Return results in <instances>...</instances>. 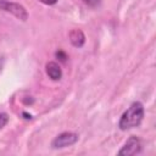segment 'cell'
<instances>
[{
    "instance_id": "1",
    "label": "cell",
    "mask_w": 156,
    "mask_h": 156,
    "mask_svg": "<svg viewBox=\"0 0 156 156\" xmlns=\"http://www.w3.org/2000/svg\"><path fill=\"white\" fill-rule=\"evenodd\" d=\"M145 115L144 105L140 101H134L130 104V106L122 113L119 121H118V127L121 130H129L132 128H135L140 126L143 122Z\"/></svg>"
},
{
    "instance_id": "2",
    "label": "cell",
    "mask_w": 156,
    "mask_h": 156,
    "mask_svg": "<svg viewBox=\"0 0 156 156\" xmlns=\"http://www.w3.org/2000/svg\"><path fill=\"white\" fill-rule=\"evenodd\" d=\"M0 10L13 15L16 18H18L21 21H27V18H28V12H27L26 7L21 4L13 2V1L0 0Z\"/></svg>"
},
{
    "instance_id": "3",
    "label": "cell",
    "mask_w": 156,
    "mask_h": 156,
    "mask_svg": "<svg viewBox=\"0 0 156 156\" xmlns=\"http://www.w3.org/2000/svg\"><path fill=\"white\" fill-rule=\"evenodd\" d=\"M79 139V135L73 132H63L55 136L51 141V147L52 149H63L67 146L74 145Z\"/></svg>"
},
{
    "instance_id": "4",
    "label": "cell",
    "mask_w": 156,
    "mask_h": 156,
    "mask_svg": "<svg viewBox=\"0 0 156 156\" xmlns=\"http://www.w3.org/2000/svg\"><path fill=\"white\" fill-rule=\"evenodd\" d=\"M141 151V141L138 136L132 135L127 139L124 145L121 147V150L117 152L118 155H124V156H132V155H138Z\"/></svg>"
},
{
    "instance_id": "5",
    "label": "cell",
    "mask_w": 156,
    "mask_h": 156,
    "mask_svg": "<svg viewBox=\"0 0 156 156\" xmlns=\"http://www.w3.org/2000/svg\"><path fill=\"white\" fill-rule=\"evenodd\" d=\"M45 71H46V74L49 76V78H51L52 80H60L62 78V69H61L60 65L55 61L48 62L45 66Z\"/></svg>"
},
{
    "instance_id": "6",
    "label": "cell",
    "mask_w": 156,
    "mask_h": 156,
    "mask_svg": "<svg viewBox=\"0 0 156 156\" xmlns=\"http://www.w3.org/2000/svg\"><path fill=\"white\" fill-rule=\"evenodd\" d=\"M69 41L74 48H82L85 44V35L80 29H72L69 32Z\"/></svg>"
},
{
    "instance_id": "7",
    "label": "cell",
    "mask_w": 156,
    "mask_h": 156,
    "mask_svg": "<svg viewBox=\"0 0 156 156\" xmlns=\"http://www.w3.org/2000/svg\"><path fill=\"white\" fill-rule=\"evenodd\" d=\"M7 122H9V116H7V113L1 112V113H0V129H2V128L7 124Z\"/></svg>"
},
{
    "instance_id": "8",
    "label": "cell",
    "mask_w": 156,
    "mask_h": 156,
    "mask_svg": "<svg viewBox=\"0 0 156 156\" xmlns=\"http://www.w3.org/2000/svg\"><path fill=\"white\" fill-rule=\"evenodd\" d=\"M82 2H84L85 5L90 6V7H98L101 2V0H80Z\"/></svg>"
},
{
    "instance_id": "9",
    "label": "cell",
    "mask_w": 156,
    "mask_h": 156,
    "mask_svg": "<svg viewBox=\"0 0 156 156\" xmlns=\"http://www.w3.org/2000/svg\"><path fill=\"white\" fill-rule=\"evenodd\" d=\"M56 57L60 60V61H66L67 60V55H66V52H63V51H61V50H58V51H56Z\"/></svg>"
},
{
    "instance_id": "10",
    "label": "cell",
    "mask_w": 156,
    "mask_h": 156,
    "mask_svg": "<svg viewBox=\"0 0 156 156\" xmlns=\"http://www.w3.org/2000/svg\"><path fill=\"white\" fill-rule=\"evenodd\" d=\"M38 1H40V2H43L44 5H49V6H51V5H55L58 0H38Z\"/></svg>"
}]
</instances>
